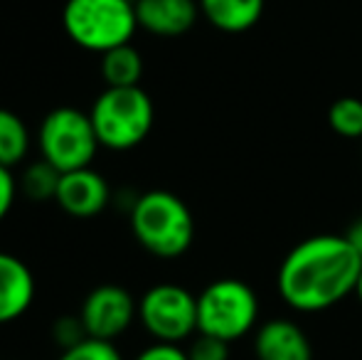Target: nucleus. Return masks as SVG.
I'll return each mask as SVG.
<instances>
[{
    "mask_svg": "<svg viewBox=\"0 0 362 360\" xmlns=\"http://www.w3.org/2000/svg\"><path fill=\"white\" fill-rule=\"evenodd\" d=\"M362 257L345 235H313L281 260L276 289L298 313H320L355 294Z\"/></svg>",
    "mask_w": 362,
    "mask_h": 360,
    "instance_id": "1",
    "label": "nucleus"
},
{
    "mask_svg": "<svg viewBox=\"0 0 362 360\" xmlns=\"http://www.w3.org/2000/svg\"><path fill=\"white\" fill-rule=\"evenodd\" d=\"M131 232L158 260H177L192 247L195 217L187 202L170 190H148L131 202Z\"/></svg>",
    "mask_w": 362,
    "mask_h": 360,
    "instance_id": "2",
    "label": "nucleus"
},
{
    "mask_svg": "<svg viewBox=\"0 0 362 360\" xmlns=\"http://www.w3.org/2000/svg\"><path fill=\"white\" fill-rule=\"evenodd\" d=\"M96 139L106 151L139 149L156 124V106L144 87H106L89 109Z\"/></svg>",
    "mask_w": 362,
    "mask_h": 360,
    "instance_id": "3",
    "label": "nucleus"
},
{
    "mask_svg": "<svg viewBox=\"0 0 362 360\" xmlns=\"http://www.w3.org/2000/svg\"><path fill=\"white\" fill-rule=\"evenodd\" d=\"M62 28L76 47L104 54L129 45L139 28L136 0H67Z\"/></svg>",
    "mask_w": 362,
    "mask_h": 360,
    "instance_id": "4",
    "label": "nucleus"
},
{
    "mask_svg": "<svg viewBox=\"0 0 362 360\" xmlns=\"http://www.w3.org/2000/svg\"><path fill=\"white\" fill-rule=\"evenodd\" d=\"M259 323V298L247 281L222 277L197 294V333L234 343Z\"/></svg>",
    "mask_w": 362,
    "mask_h": 360,
    "instance_id": "5",
    "label": "nucleus"
},
{
    "mask_svg": "<svg viewBox=\"0 0 362 360\" xmlns=\"http://www.w3.org/2000/svg\"><path fill=\"white\" fill-rule=\"evenodd\" d=\"M40 158H45L59 173L89 168L99 153L101 144L96 139L89 111L74 106H57L42 119L37 131Z\"/></svg>",
    "mask_w": 362,
    "mask_h": 360,
    "instance_id": "6",
    "label": "nucleus"
},
{
    "mask_svg": "<svg viewBox=\"0 0 362 360\" xmlns=\"http://www.w3.org/2000/svg\"><path fill=\"white\" fill-rule=\"evenodd\" d=\"M139 321L153 341L180 346L197 333V296L180 284H156L139 298Z\"/></svg>",
    "mask_w": 362,
    "mask_h": 360,
    "instance_id": "7",
    "label": "nucleus"
},
{
    "mask_svg": "<svg viewBox=\"0 0 362 360\" xmlns=\"http://www.w3.org/2000/svg\"><path fill=\"white\" fill-rule=\"evenodd\" d=\"M79 316L89 338L116 341L139 318V301L129 289L119 286V284H101L86 294Z\"/></svg>",
    "mask_w": 362,
    "mask_h": 360,
    "instance_id": "8",
    "label": "nucleus"
},
{
    "mask_svg": "<svg viewBox=\"0 0 362 360\" xmlns=\"http://www.w3.org/2000/svg\"><path fill=\"white\" fill-rule=\"evenodd\" d=\"M62 212L76 220H89L96 217L109 207L111 202V185L99 170L79 168L62 173L57 187V197H54Z\"/></svg>",
    "mask_w": 362,
    "mask_h": 360,
    "instance_id": "9",
    "label": "nucleus"
},
{
    "mask_svg": "<svg viewBox=\"0 0 362 360\" xmlns=\"http://www.w3.org/2000/svg\"><path fill=\"white\" fill-rule=\"evenodd\" d=\"M35 274L20 257L0 252V326L23 318L35 303Z\"/></svg>",
    "mask_w": 362,
    "mask_h": 360,
    "instance_id": "10",
    "label": "nucleus"
},
{
    "mask_svg": "<svg viewBox=\"0 0 362 360\" xmlns=\"http://www.w3.org/2000/svg\"><path fill=\"white\" fill-rule=\"evenodd\" d=\"M257 360H313L308 333L291 318H272L254 333Z\"/></svg>",
    "mask_w": 362,
    "mask_h": 360,
    "instance_id": "11",
    "label": "nucleus"
},
{
    "mask_svg": "<svg viewBox=\"0 0 362 360\" xmlns=\"http://www.w3.org/2000/svg\"><path fill=\"white\" fill-rule=\"evenodd\" d=\"M139 28L156 37H180L200 18L197 0H136Z\"/></svg>",
    "mask_w": 362,
    "mask_h": 360,
    "instance_id": "12",
    "label": "nucleus"
},
{
    "mask_svg": "<svg viewBox=\"0 0 362 360\" xmlns=\"http://www.w3.org/2000/svg\"><path fill=\"white\" fill-rule=\"evenodd\" d=\"M200 15L219 33L242 35L257 28L267 10V0H197Z\"/></svg>",
    "mask_w": 362,
    "mask_h": 360,
    "instance_id": "13",
    "label": "nucleus"
},
{
    "mask_svg": "<svg viewBox=\"0 0 362 360\" xmlns=\"http://www.w3.org/2000/svg\"><path fill=\"white\" fill-rule=\"evenodd\" d=\"M144 57L134 45H121L101 54V79L106 87H141Z\"/></svg>",
    "mask_w": 362,
    "mask_h": 360,
    "instance_id": "14",
    "label": "nucleus"
},
{
    "mask_svg": "<svg viewBox=\"0 0 362 360\" xmlns=\"http://www.w3.org/2000/svg\"><path fill=\"white\" fill-rule=\"evenodd\" d=\"M30 153V131L28 124L15 111L0 109V166L18 168Z\"/></svg>",
    "mask_w": 362,
    "mask_h": 360,
    "instance_id": "15",
    "label": "nucleus"
},
{
    "mask_svg": "<svg viewBox=\"0 0 362 360\" xmlns=\"http://www.w3.org/2000/svg\"><path fill=\"white\" fill-rule=\"evenodd\" d=\"M59 178H62V173H59L54 166H49L45 158H40V161H33V163L23 170V175L18 178V190L25 200L49 202L57 197Z\"/></svg>",
    "mask_w": 362,
    "mask_h": 360,
    "instance_id": "16",
    "label": "nucleus"
},
{
    "mask_svg": "<svg viewBox=\"0 0 362 360\" xmlns=\"http://www.w3.org/2000/svg\"><path fill=\"white\" fill-rule=\"evenodd\" d=\"M328 126L343 139H362V99L340 96L328 109Z\"/></svg>",
    "mask_w": 362,
    "mask_h": 360,
    "instance_id": "17",
    "label": "nucleus"
},
{
    "mask_svg": "<svg viewBox=\"0 0 362 360\" xmlns=\"http://www.w3.org/2000/svg\"><path fill=\"white\" fill-rule=\"evenodd\" d=\"M57 360H124L121 351L114 341H99V338H86L79 346L62 351Z\"/></svg>",
    "mask_w": 362,
    "mask_h": 360,
    "instance_id": "18",
    "label": "nucleus"
},
{
    "mask_svg": "<svg viewBox=\"0 0 362 360\" xmlns=\"http://www.w3.org/2000/svg\"><path fill=\"white\" fill-rule=\"evenodd\" d=\"M49 333H52V341L57 343L62 351L79 346L81 341H86V338H89V333H86L84 321H81L79 313H76V316H72V313H64V316L54 318Z\"/></svg>",
    "mask_w": 362,
    "mask_h": 360,
    "instance_id": "19",
    "label": "nucleus"
},
{
    "mask_svg": "<svg viewBox=\"0 0 362 360\" xmlns=\"http://www.w3.org/2000/svg\"><path fill=\"white\" fill-rule=\"evenodd\" d=\"M229 346H232V343L222 341V338L207 336V333H195V341L187 348V358L190 360H229Z\"/></svg>",
    "mask_w": 362,
    "mask_h": 360,
    "instance_id": "20",
    "label": "nucleus"
},
{
    "mask_svg": "<svg viewBox=\"0 0 362 360\" xmlns=\"http://www.w3.org/2000/svg\"><path fill=\"white\" fill-rule=\"evenodd\" d=\"M18 195H20V190H18V180H15L13 170L0 166V222L10 215Z\"/></svg>",
    "mask_w": 362,
    "mask_h": 360,
    "instance_id": "21",
    "label": "nucleus"
},
{
    "mask_svg": "<svg viewBox=\"0 0 362 360\" xmlns=\"http://www.w3.org/2000/svg\"><path fill=\"white\" fill-rule=\"evenodd\" d=\"M134 360H190L187 358V351L180 348L177 343H160L153 341L151 346L144 348Z\"/></svg>",
    "mask_w": 362,
    "mask_h": 360,
    "instance_id": "22",
    "label": "nucleus"
},
{
    "mask_svg": "<svg viewBox=\"0 0 362 360\" xmlns=\"http://www.w3.org/2000/svg\"><path fill=\"white\" fill-rule=\"evenodd\" d=\"M345 240H348L350 245H353V250L362 257V217H358V220L348 227V232H345Z\"/></svg>",
    "mask_w": 362,
    "mask_h": 360,
    "instance_id": "23",
    "label": "nucleus"
},
{
    "mask_svg": "<svg viewBox=\"0 0 362 360\" xmlns=\"http://www.w3.org/2000/svg\"><path fill=\"white\" fill-rule=\"evenodd\" d=\"M355 296H358V301L362 303V272H360V279H358V286H355Z\"/></svg>",
    "mask_w": 362,
    "mask_h": 360,
    "instance_id": "24",
    "label": "nucleus"
},
{
    "mask_svg": "<svg viewBox=\"0 0 362 360\" xmlns=\"http://www.w3.org/2000/svg\"><path fill=\"white\" fill-rule=\"evenodd\" d=\"M360 156H362V139H360Z\"/></svg>",
    "mask_w": 362,
    "mask_h": 360,
    "instance_id": "25",
    "label": "nucleus"
}]
</instances>
